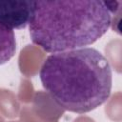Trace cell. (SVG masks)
Returning a JSON list of instances; mask_svg holds the SVG:
<instances>
[{"label": "cell", "mask_w": 122, "mask_h": 122, "mask_svg": "<svg viewBox=\"0 0 122 122\" xmlns=\"http://www.w3.org/2000/svg\"><path fill=\"white\" fill-rule=\"evenodd\" d=\"M33 1L0 0V23L10 30L24 29L29 25Z\"/></svg>", "instance_id": "3"}, {"label": "cell", "mask_w": 122, "mask_h": 122, "mask_svg": "<svg viewBox=\"0 0 122 122\" xmlns=\"http://www.w3.org/2000/svg\"><path fill=\"white\" fill-rule=\"evenodd\" d=\"M39 77L53 101L66 111L85 113L104 104L112 84L108 59L94 48H81L48 56Z\"/></svg>", "instance_id": "1"}, {"label": "cell", "mask_w": 122, "mask_h": 122, "mask_svg": "<svg viewBox=\"0 0 122 122\" xmlns=\"http://www.w3.org/2000/svg\"><path fill=\"white\" fill-rule=\"evenodd\" d=\"M111 24L105 1H33L29 30L32 43L56 53L93 44Z\"/></svg>", "instance_id": "2"}, {"label": "cell", "mask_w": 122, "mask_h": 122, "mask_svg": "<svg viewBox=\"0 0 122 122\" xmlns=\"http://www.w3.org/2000/svg\"><path fill=\"white\" fill-rule=\"evenodd\" d=\"M16 51V40L12 30L0 23V66L10 61Z\"/></svg>", "instance_id": "4"}]
</instances>
